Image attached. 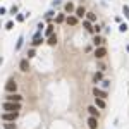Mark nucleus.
Returning <instances> with one entry per match:
<instances>
[{
  "mask_svg": "<svg viewBox=\"0 0 129 129\" xmlns=\"http://www.w3.org/2000/svg\"><path fill=\"white\" fill-rule=\"evenodd\" d=\"M23 41H24V38H23V36H19V40H17V43H16V50H19L21 47H23Z\"/></svg>",
  "mask_w": 129,
  "mask_h": 129,
  "instance_id": "aec40b11",
  "label": "nucleus"
},
{
  "mask_svg": "<svg viewBox=\"0 0 129 129\" xmlns=\"http://www.w3.org/2000/svg\"><path fill=\"white\" fill-rule=\"evenodd\" d=\"M53 14H55V12H53V10H48V12H47V17H48V19H50V17H52V16H53Z\"/></svg>",
  "mask_w": 129,
  "mask_h": 129,
  "instance_id": "c85d7f7f",
  "label": "nucleus"
},
{
  "mask_svg": "<svg viewBox=\"0 0 129 129\" xmlns=\"http://www.w3.org/2000/svg\"><path fill=\"white\" fill-rule=\"evenodd\" d=\"M34 55H36V53H34V50H29V52H28V57H29V59L34 57Z\"/></svg>",
  "mask_w": 129,
  "mask_h": 129,
  "instance_id": "cd10ccee",
  "label": "nucleus"
},
{
  "mask_svg": "<svg viewBox=\"0 0 129 129\" xmlns=\"http://www.w3.org/2000/svg\"><path fill=\"white\" fill-rule=\"evenodd\" d=\"M93 95H95L96 98H107V91L105 90H100V88H96V86H95V90H93Z\"/></svg>",
  "mask_w": 129,
  "mask_h": 129,
  "instance_id": "39448f33",
  "label": "nucleus"
},
{
  "mask_svg": "<svg viewBox=\"0 0 129 129\" xmlns=\"http://www.w3.org/2000/svg\"><path fill=\"white\" fill-rule=\"evenodd\" d=\"M100 29H102L100 26H95V28H93V31H95V33H100Z\"/></svg>",
  "mask_w": 129,
  "mask_h": 129,
  "instance_id": "c756f323",
  "label": "nucleus"
},
{
  "mask_svg": "<svg viewBox=\"0 0 129 129\" xmlns=\"http://www.w3.org/2000/svg\"><path fill=\"white\" fill-rule=\"evenodd\" d=\"M105 55H107V48L105 47H98L95 50V57H96V59H103Z\"/></svg>",
  "mask_w": 129,
  "mask_h": 129,
  "instance_id": "20e7f679",
  "label": "nucleus"
},
{
  "mask_svg": "<svg viewBox=\"0 0 129 129\" xmlns=\"http://www.w3.org/2000/svg\"><path fill=\"white\" fill-rule=\"evenodd\" d=\"M119 29H120V33H126V31H127V24H126V23H124V24H120V26H119Z\"/></svg>",
  "mask_w": 129,
  "mask_h": 129,
  "instance_id": "5701e85b",
  "label": "nucleus"
},
{
  "mask_svg": "<svg viewBox=\"0 0 129 129\" xmlns=\"http://www.w3.org/2000/svg\"><path fill=\"white\" fill-rule=\"evenodd\" d=\"M83 16H86L84 7H77V9H76V17H83Z\"/></svg>",
  "mask_w": 129,
  "mask_h": 129,
  "instance_id": "9b49d317",
  "label": "nucleus"
},
{
  "mask_svg": "<svg viewBox=\"0 0 129 129\" xmlns=\"http://www.w3.org/2000/svg\"><path fill=\"white\" fill-rule=\"evenodd\" d=\"M16 12H17V7H16V5H14V7H12V9H10V14H16Z\"/></svg>",
  "mask_w": 129,
  "mask_h": 129,
  "instance_id": "7c9ffc66",
  "label": "nucleus"
},
{
  "mask_svg": "<svg viewBox=\"0 0 129 129\" xmlns=\"http://www.w3.org/2000/svg\"><path fill=\"white\" fill-rule=\"evenodd\" d=\"M124 16L129 17V7H127V5H124Z\"/></svg>",
  "mask_w": 129,
  "mask_h": 129,
  "instance_id": "bb28decb",
  "label": "nucleus"
},
{
  "mask_svg": "<svg viewBox=\"0 0 129 129\" xmlns=\"http://www.w3.org/2000/svg\"><path fill=\"white\" fill-rule=\"evenodd\" d=\"M64 19H66V17H64V14H59V16L55 17V23H62Z\"/></svg>",
  "mask_w": 129,
  "mask_h": 129,
  "instance_id": "4be33fe9",
  "label": "nucleus"
},
{
  "mask_svg": "<svg viewBox=\"0 0 129 129\" xmlns=\"http://www.w3.org/2000/svg\"><path fill=\"white\" fill-rule=\"evenodd\" d=\"M4 110H7V112H19L21 110V102H5L4 103Z\"/></svg>",
  "mask_w": 129,
  "mask_h": 129,
  "instance_id": "f257e3e1",
  "label": "nucleus"
},
{
  "mask_svg": "<svg viewBox=\"0 0 129 129\" xmlns=\"http://www.w3.org/2000/svg\"><path fill=\"white\" fill-rule=\"evenodd\" d=\"M88 127H90V129H96V127H98L96 117H90V119H88Z\"/></svg>",
  "mask_w": 129,
  "mask_h": 129,
  "instance_id": "6e6552de",
  "label": "nucleus"
},
{
  "mask_svg": "<svg viewBox=\"0 0 129 129\" xmlns=\"http://www.w3.org/2000/svg\"><path fill=\"white\" fill-rule=\"evenodd\" d=\"M102 86H103V88L107 90V88H109V86H110V81H107V79H103V81H102Z\"/></svg>",
  "mask_w": 129,
  "mask_h": 129,
  "instance_id": "393cba45",
  "label": "nucleus"
},
{
  "mask_svg": "<svg viewBox=\"0 0 129 129\" xmlns=\"http://www.w3.org/2000/svg\"><path fill=\"white\" fill-rule=\"evenodd\" d=\"M2 119L5 120V122H14V120L17 119V112H5L2 115Z\"/></svg>",
  "mask_w": 129,
  "mask_h": 129,
  "instance_id": "f03ea898",
  "label": "nucleus"
},
{
  "mask_svg": "<svg viewBox=\"0 0 129 129\" xmlns=\"http://www.w3.org/2000/svg\"><path fill=\"white\" fill-rule=\"evenodd\" d=\"M93 79H95V83H96V81H100V79H102V72H96L95 76H93Z\"/></svg>",
  "mask_w": 129,
  "mask_h": 129,
  "instance_id": "b1692460",
  "label": "nucleus"
},
{
  "mask_svg": "<svg viewBox=\"0 0 129 129\" xmlns=\"http://www.w3.org/2000/svg\"><path fill=\"white\" fill-rule=\"evenodd\" d=\"M21 100H23V96L16 95V93H10V95L7 96V102H21Z\"/></svg>",
  "mask_w": 129,
  "mask_h": 129,
  "instance_id": "0eeeda50",
  "label": "nucleus"
},
{
  "mask_svg": "<svg viewBox=\"0 0 129 129\" xmlns=\"http://www.w3.org/2000/svg\"><path fill=\"white\" fill-rule=\"evenodd\" d=\"M45 34H47V36H52V34H53V24H48V26H47Z\"/></svg>",
  "mask_w": 129,
  "mask_h": 129,
  "instance_id": "4468645a",
  "label": "nucleus"
},
{
  "mask_svg": "<svg viewBox=\"0 0 129 129\" xmlns=\"http://www.w3.org/2000/svg\"><path fill=\"white\" fill-rule=\"evenodd\" d=\"M4 127H5V129H16V124H14V122H5Z\"/></svg>",
  "mask_w": 129,
  "mask_h": 129,
  "instance_id": "412c9836",
  "label": "nucleus"
},
{
  "mask_svg": "<svg viewBox=\"0 0 129 129\" xmlns=\"http://www.w3.org/2000/svg\"><path fill=\"white\" fill-rule=\"evenodd\" d=\"M12 28H14V23H12V21H9V23L5 24V29H12Z\"/></svg>",
  "mask_w": 129,
  "mask_h": 129,
  "instance_id": "a878e982",
  "label": "nucleus"
},
{
  "mask_svg": "<svg viewBox=\"0 0 129 129\" xmlns=\"http://www.w3.org/2000/svg\"><path fill=\"white\" fill-rule=\"evenodd\" d=\"M64 10L69 12V14H71V12H74V10H76V9H74V4H72V2H67L66 5H64Z\"/></svg>",
  "mask_w": 129,
  "mask_h": 129,
  "instance_id": "1a4fd4ad",
  "label": "nucleus"
},
{
  "mask_svg": "<svg viewBox=\"0 0 129 129\" xmlns=\"http://www.w3.org/2000/svg\"><path fill=\"white\" fill-rule=\"evenodd\" d=\"M41 41H43V40H41L40 36H34V40H33V47H40Z\"/></svg>",
  "mask_w": 129,
  "mask_h": 129,
  "instance_id": "f3484780",
  "label": "nucleus"
},
{
  "mask_svg": "<svg viewBox=\"0 0 129 129\" xmlns=\"http://www.w3.org/2000/svg\"><path fill=\"white\" fill-rule=\"evenodd\" d=\"M16 90H17V83L14 81V79H9V81L5 83V91H9V93H14Z\"/></svg>",
  "mask_w": 129,
  "mask_h": 129,
  "instance_id": "7ed1b4c3",
  "label": "nucleus"
},
{
  "mask_svg": "<svg viewBox=\"0 0 129 129\" xmlns=\"http://www.w3.org/2000/svg\"><path fill=\"white\" fill-rule=\"evenodd\" d=\"M67 24L76 26V24H77V17H76V16H69V17H67Z\"/></svg>",
  "mask_w": 129,
  "mask_h": 129,
  "instance_id": "ddd939ff",
  "label": "nucleus"
},
{
  "mask_svg": "<svg viewBox=\"0 0 129 129\" xmlns=\"http://www.w3.org/2000/svg\"><path fill=\"white\" fill-rule=\"evenodd\" d=\"M93 43H95V47H100L103 43V38H100V36H95V40H93Z\"/></svg>",
  "mask_w": 129,
  "mask_h": 129,
  "instance_id": "a211bd4d",
  "label": "nucleus"
},
{
  "mask_svg": "<svg viewBox=\"0 0 129 129\" xmlns=\"http://www.w3.org/2000/svg\"><path fill=\"white\" fill-rule=\"evenodd\" d=\"M88 112H90V115L91 117H98V110H96V107H88Z\"/></svg>",
  "mask_w": 129,
  "mask_h": 129,
  "instance_id": "f8f14e48",
  "label": "nucleus"
},
{
  "mask_svg": "<svg viewBox=\"0 0 129 129\" xmlns=\"http://www.w3.org/2000/svg\"><path fill=\"white\" fill-rule=\"evenodd\" d=\"M0 28H2V24H0Z\"/></svg>",
  "mask_w": 129,
  "mask_h": 129,
  "instance_id": "473e14b6",
  "label": "nucleus"
},
{
  "mask_svg": "<svg viewBox=\"0 0 129 129\" xmlns=\"http://www.w3.org/2000/svg\"><path fill=\"white\" fill-rule=\"evenodd\" d=\"M19 67H21L23 72H28V71H29V62H28V59H23V60H21Z\"/></svg>",
  "mask_w": 129,
  "mask_h": 129,
  "instance_id": "423d86ee",
  "label": "nucleus"
},
{
  "mask_svg": "<svg viewBox=\"0 0 129 129\" xmlns=\"http://www.w3.org/2000/svg\"><path fill=\"white\" fill-rule=\"evenodd\" d=\"M47 43H48V45H52V47H53L55 43H57V36H55V34H52V36H48V41H47Z\"/></svg>",
  "mask_w": 129,
  "mask_h": 129,
  "instance_id": "2eb2a0df",
  "label": "nucleus"
},
{
  "mask_svg": "<svg viewBox=\"0 0 129 129\" xmlns=\"http://www.w3.org/2000/svg\"><path fill=\"white\" fill-rule=\"evenodd\" d=\"M83 26L86 28V31H93V26H91V23H90V21H84V23H83Z\"/></svg>",
  "mask_w": 129,
  "mask_h": 129,
  "instance_id": "6ab92c4d",
  "label": "nucleus"
},
{
  "mask_svg": "<svg viewBox=\"0 0 129 129\" xmlns=\"http://www.w3.org/2000/svg\"><path fill=\"white\" fill-rule=\"evenodd\" d=\"M95 103H96L98 109H105V100H103V98H96V96H95Z\"/></svg>",
  "mask_w": 129,
  "mask_h": 129,
  "instance_id": "9d476101",
  "label": "nucleus"
},
{
  "mask_svg": "<svg viewBox=\"0 0 129 129\" xmlns=\"http://www.w3.org/2000/svg\"><path fill=\"white\" fill-rule=\"evenodd\" d=\"M86 17H88V21L90 23H93V21H96V16L93 12H86Z\"/></svg>",
  "mask_w": 129,
  "mask_h": 129,
  "instance_id": "dca6fc26",
  "label": "nucleus"
},
{
  "mask_svg": "<svg viewBox=\"0 0 129 129\" xmlns=\"http://www.w3.org/2000/svg\"><path fill=\"white\" fill-rule=\"evenodd\" d=\"M5 12H7V10L4 9V7H0V16H2V14H5Z\"/></svg>",
  "mask_w": 129,
  "mask_h": 129,
  "instance_id": "2f4dec72",
  "label": "nucleus"
}]
</instances>
